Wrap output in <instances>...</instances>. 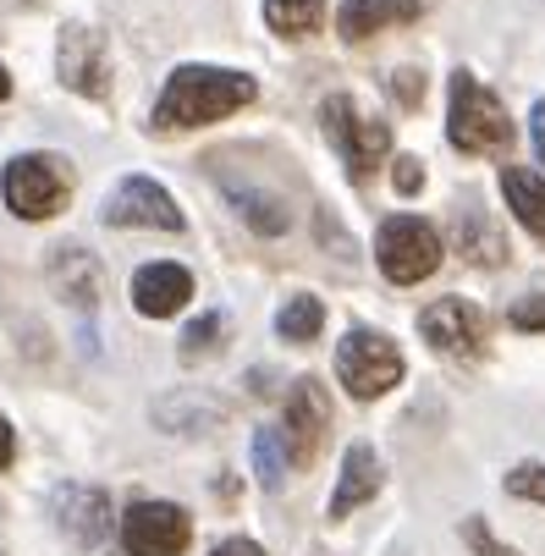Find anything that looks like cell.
<instances>
[{
    "mask_svg": "<svg viewBox=\"0 0 545 556\" xmlns=\"http://www.w3.org/2000/svg\"><path fill=\"white\" fill-rule=\"evenodd\" d=\"M259 100V84L249 72H226V66H177L166 77L161 100H154V132H193L210 127L231 111H243Z\"/></svg>",
    "mask_w": 545,
    "mask_h": 556,
    "instance_id": "1",
    "label": "cell"
},
{
    "mask_svg": "<svg viewBox=\"0 0 545 556\" xmlns=\"http://www.w3.org/2000/svg\"><path fill=\"white\" fill-rule=\"evenodd\" d=\"M446 138L462 154H502V149H512V116H507V105L480 84L474 72H452Z\"/></svg>",
    "mask_w": 545,
    "mask_h": 556,
    "instance_id": "2",
    "label": "cell"
},
{
    "mask_svg": "<svg viewBox=\"0 0 545 556\" xmlns=\"http://www.w3.org/2000/svg\"><path fill=\"white\" fill-rule=\"evenodd\" d=\"M320 127L337 143V154H342V166H347L353 182H369L385 166V154H392V127H385L380 116H369V111H358L353 94H331L320 105Z\"/></svg>",
    "mask_w": 545,
    "mask_h": 556,
    "instance_id": "3",
    "label": "cell"
},
{
    "mask_svg": "<svg viewBox=\"0 0 545 556\" xmlns=\"http://www.w3.org/2000/svg\"><path fill=\"white\" fill-rule=\"evenodd\" d=\"M375 260H380L385 281L414 287V281L435 276V265H441V231L419 215H392L375 231Z\"/></svg>",
    "mask_w": 545,
    "mask_h": 556,
    "instance_id": "4",
    "label": "cell"
},
{
    "mask_svg": "<svg viewBox=\"0 0 545 556\" xmlns=\"http://www.w3.org/2000/svg\"><path fill=\"white\" fill-rule=\"evenodd\" d=\"M337 375L347 386V396H358V403H375V396H385L397 380H403V353L397 342L385 331H369V326H353L337 348Z\"/></svg>",
    "mask_w": 545,
    "mask_h": 556,
    "instance_id": "5",
    "label": "cell"
},
{
    "mask_svg": "<svg viewBox=\"0 0 545 556\" xmlns=\"http://www.w3.org/2000/svg\"><path fill=\"white\" fill-rule=\"evenodd\" d=\"M72 199V166L61 154H17L7 166V204L23 220H50Z\"/></svg>",
    "mask_w": 545,
    "mask_h": 556,
    "instance_id": "6",
    "label": "cell"
},
{
    "mask_svg": "<svg viewBox=\"0 0 545 556\" xmlns=\"http://www.w3.org/2000/svg\"><path fill=\"white\" fill-rule=\"evenodd\" d=\"M419 337L446 358H480L485 353V314L469 298H435L419 308Z\"/></svg>",
    "mask_w": 545,
    "mask_h": 556,
    "instance_id": "7",
    "label": "cell"
},
{
    "mask_svg": "<svg viewBox=\"0 0 545 556\" xmlns=\"http://www.w3.org/2000/svg\"><path fill=\"white\" fill-rule=\"evenodd\" d=\"M55 72L72 94L84 100H105L111 94V61H105V39L84 23H66L55 39Z\"/></svg>",
    "mask_w": 545,
    "mask_h": 556,
    "instance_id": "8",
    "label": "cell"
},
{
    "mask_svg": "<svg viewBox=\"0 0 545 556\" xmlns=\"http://www.w3.org/2000/svg\"><path fill=\"white\" fill-rule=\"evenodd\" d=\"M193 540V518L172 502H138L122 518V545L132 556H182Z\"/></svg>",
    "mask_w": 545,
    "mask_h": 556,
    "instance_id": "9",
    "label": "cell"
},
{
    "mask_svg": "<svg viewBox=\"0 0 545 556\" xmlns=\"http://www.w3.org/2000/svg\"><path fill=\"white\" fill-rule=\"evenodd\" d=\"M105 226H154V231H182V210L172 204V193L149 177H122L105 199Z\"/></svg>",
    "mask_w": 545,
    "mask_h": 556,
    "instance_id": "10",
    "label": "cell"
},
{
    "mask_svg": "<svg viewBox=\"0 0 545 556\" xmlns=\"http://www.w3.org/2000/svg\"><path fill=\"white\" fill-rule=\"evenodd\" d=\"M287 435V457L292 463H308L320 446H326V430H331V396H326V386L320 380H292V391H287V425H281Z\"/></svg>",
    "mask_w": 545,
    "mask_h": 556,
    "instance_id": "11",
    "label": "cell"
},
{
    "mask_svg": "<svg viewBox=\"0 0 545 556\" xmlns=\"http://www.w3.org/2000/svg\"><path fill=\"white\" fill-rule=\"evenodd\" d=\"M55 523L84 545V551H105L111 540V502L100 485H61L55 491Z\"/></svg>",
    "mask_w": 545,
    "mask_h": 556,
    "instance_id": "12",
    "label": "cell"
},
{
    "mask_svg": "<svg viewBox=\"0 0 545 556\" xmlns=\"http://www.w3.org/2000/svg\"><path fill=\"white\" fill-rule=\"evenodd\" d=\"M193 298V276L182 265H143L132 276V308L149 314V320H172L177 308H188Z\"/></svg>",
    "mask_w": 545,
    "mask_h": 556,
    "instance_id": "13",
    "label": "cell"
},
{
    "mask_svg": "<svg viewBox=\"0 0 545 556\" xmlns=\"http://www.w3.org/2000/svg\"><path fill=\"white\" fill-rule=\"evenodd\" d=\"M419 12H424L419 0H347V7L337 12V34L347 45H364L392 23H419Z\"/></svg>",
    "mask_w": 545,
    "mask_h": 556,
    "instance_id": "14",
    "label": "cell"
},
{
    "mask_svg": "<svg viewBox=\"0 0 545 556\" xmlns=\"http://www.w3.org/2000/svg\"><path fill=\"white\" fill-rule=\"evenodd\" d=\"M380 480H385V468H380L375 446L353 441L347 457H342V480H337V491H331V518H347L353 507H364V502L380 491Z\"/></svg>",
    "mask_w": 545,
    "mask_h": 556,
    "instance_id": "15",
    "label": "cell"
},
{
    "mask_svg": "<svg viewBox=\"0 0 545 556\" xmlns=\"http://www.w3.org/2000/svg\"><path fill=\"white\" fill-rule=\"evenodd\" d=\"M457 254L469 265H507V237L496 231V220L480 204L457 210Z\"/></svg>",
    "mask_w": 545,
    "mask_h": 556,
    "instance_id": "16",
    "label": "cell"
},
{
    "mask_svg": "<svg viewBox=\"0 0 545 556\" xmlns=\"http://www.w3.org/2000/svg\"><path fill=\"white\" fill-rule=\"evenodd\" d=\"M502 193H507V210L534 231L545 237V177L523 172V166H502Z\"/></svg>",
    "mask_w": 545,
    "mask_h": 556,
    "instance_id": "17",
    "label": "cell"
},
{
    "mask_svg": "<svg viewBox=\"0 0 545 556\" xmlns=\"http://www.w3.org/2000/svg\"><path fill=\"white\" fill-rule=\"evenodd\" d=\"M265 23L281 39H308L326 23V0H265Z\"/></svg>",
    "mask_w": 545,
    "mask_h": 556,
    "instance_id": "18",
    "label": "cell"
},
{
    "mask_svg": "<svg viewBox=\"0 0 545 556\" xmlns=\"http://www.w3.org/2000/svg\"><path fill=\"white\" fill-rule=\"evenodd\" d=\"M55 281L72 303H94L100 298V265L84 254V249H61L55 254Z\"/></svg>",
    "mask_w": 545,
    "mask_h": 556,
    "instance_id": "19",
    "label": "cell"
},
{
    "mask_svg": "<svg viewBox=\"0 0 545 556\" xmlns=\"http://www.w3.org/2000/svg\"><path fill=\"white\" fill-rule=\"evenodd\" d=\"M326 331V303L320 298H287V308L276 314V337L281 342H315Z\"/></svg>",
    "mask_w": 545,
    "mask_h": 556,
    "instance_id": "20",
    "label": "cell"
},
{
    "mask_svg": "<svg viewBox=\"0 0 545 556\" xmlns=\"http://www.w3.org/2000/svg\"><path fill=\"white\" fill-rule=\"evenodd\" d=\"M231 193V204H238V215L254 226V231H287V204L276 199V193H259V188H243V182H231L226 188Z\"/></svg>",
    "mask_w": 545,
    "mask_h": 556,
    "instance_id": "21",
    "label": "cell"
},
{
    "mask_svg": "<svg viewBox=\"0 0 545 556\" xmlns=\"http://www.w3.org/2000/svg\"><path fill=\"white\" fill-rule=\"evenodd\" d=\"M287 463H292V457H287L281 430H259V435H254V468H259V480H265L270 491L287 480Z\"/></svg>",
    "mask_w": 545,
    "mask_h": 556,
    "instance_id": "22",
    "label": "cell"
},
{
    "mask_svg": "<svg viewBox=\"0 0 545 556\" xmlns=\"http://www.w3.org/2000/svg\"><path fill=\"white\" fill-rule=\"evenodd\" d=\"M507 496H523V502H540L545 507V463H518L507 473Z\"/></svg>",
    "mask_w": 545,
    "mask_h": 556,
    "instance_id": "23",
    "label": "cell"
},
{
    "mask_svg": "<svg viewBox=\"0 0 545 556\" xmlns=\"http://www.w3.org/2000/svg\"><path fill=\"white\" fill-rule=\"evenodd\" d=\"M507 320H512L518 331H545V292H529V298H518Z\"/></svg>",
    "mask_w": 545,
    "mask_h": 556,
    "instance_id": "24",
    "label": "cell"
},
{
    "mask_svg": "<svg viewBox=\"0 0 545 556\" xmlns=\"http://www.w3.org/2000/svg\"><path fill=\"white\" fill-rule=\"evenodd\" d=\"M462 540H469L480 556H518V551H512V545H502V540H496V534H491L480 518H469V523H462Z\"/></svg>",
    "mask_w": 545,
    "mask_h": 556,
    "instance_id": "25",
    "label": "cell"
},
{
    "mask_svg": "<svg viewBox=\"0 0 545 556\" xmlns=\"http://www.w3.org/2000/svg\"><path fill=\"white\" fill-rule=\"evenodd\" d=\"M392 94L414 111V105H424V72H414V66H403L397 77H392Z\"/></svg>",
    "mask_w": 545,
    "mask_h": 556,
    "instance_id": "26",
    "label": "cell"
},
{
    "mask_svg": "<svg viewBox=\"0 0 545 556\" xmlns=\"http://www.w3.org/2000/svg\"><path fill=\"white\" fill-rule=\"evenodd\" d=\"M226 331V320H220V314H210V320H199L182 342H188V353H204V348H215V337Z\"/></svg>",
    "mask_w": 545,
    "mask_h": 556,
    "instance_id": "27",
    "label": "cell"
},
{
    "mask_svg": "<svg viewBox=\"0 0 545 556\" xmlns=\"http://www.w3.org/2000/svg\"><path fill=\"white\" fill-rule=\"evenodd\" d=\"M392 182H397V193H419V188H424V166L414 161V154H403L397 172H392Z\"/></svg>",
    "mask_w": 545,
    "mask_h": 556,
    "instance_id": "28",
    "label": "cell"
},
{
    "mask_svg": "<svg viewBox=\"0 0 545 556\" xmlns=\"http://www.w3.org/2000/svg\"><path fill=\"white\" fill-rule=\"evenodd\" d=\"M529 132H534V154H540V166H545V100L529 111Z\"/></svg>",
    "mask_w": 545,
    "mask_h": 556,
    "instance_id": "29",
    "label": "cell"
},
{
    "mask_svg": "<svg viewBox=\"0 0 545 556\" xmlns=\"http://www.w3.org/2000/svg\"><path fill=\"white\" fill-rule=\"evenodd\" d=\"M210 556H265V551H259L254 540H220V545H215Z\"/></svg>",
    "mask_w": 545,
    "mask_h": 556,
    "instance_id": "30",
    "label": "cell"
},
{
    "mask_svg": "<svg viewBox=\"0 0 545 556\" xmlns=\"http://www.w3.org/2000/svg\"><path fill=\"white\" fill-rule=\"evenodd\" d=\"M12 457H17V435H12L7 419H0V468H12Z\"/></svg>",
    "mask_w": 545,
    "mask_h": 556,
    "instance_id": "31",
    "label": "cell"
},
{
    "mask_svg": "<svg viewBox=\"0 0 545 556\" xmlns=\"http://www.w3.org/2000/svg\"><path fill=\"white\" fill-rule=\"evenodd\" d=\"M0 100H12V77H7V66H0Z\"/></svg>",
    "mask_w": 545,
    "mask_h": 556,
    "instance_id": "32",
    "label": "cell"
}]
</instances>
